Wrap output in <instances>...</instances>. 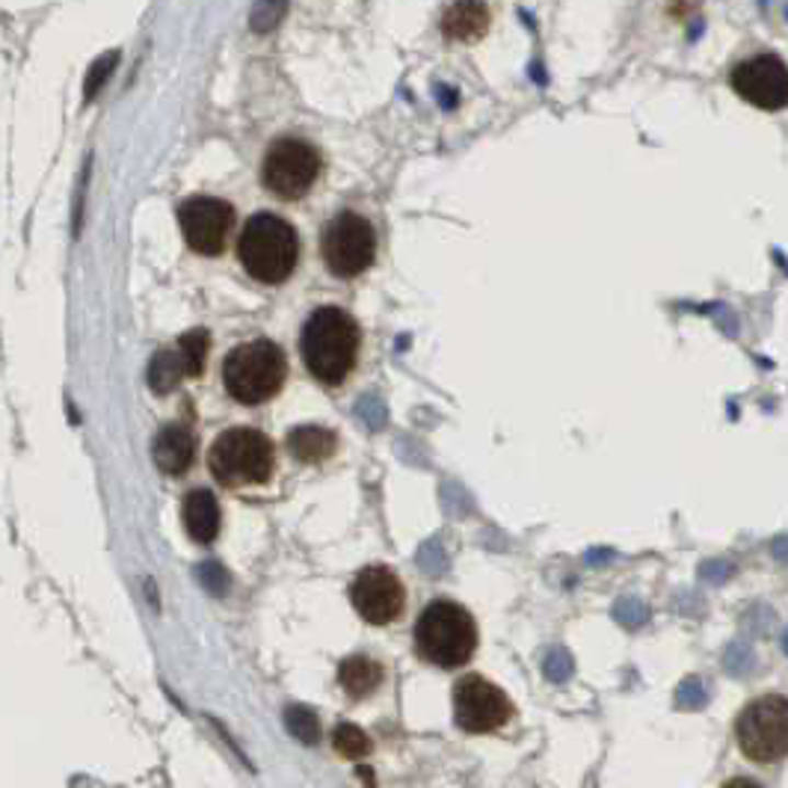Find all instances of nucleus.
<instances>
[{
  "label": "nucleus",
  "instance_id": "f8f14e48",
  "mask_svg": "<svg viewBox=\"0 0 788 788\" xmlns=\"http://www.w3.org/2000/svg\"><path fill=\"white\" fill-rule=\"evenodd\" d=\"M732 90L758 111L788 107V66L777 54H758L732 69Z\"/></svg>",
  "mask_w": 788,
  "mask_h": 788
},
{
  "label": "nucleus",
  "instance_id": "5701e85b",
  "mask_svg": "<svg viewBox=\"0 0 788 788\" xmlns=\"http://www.w3.org/2000/svg\"><path fill=\"white\" fill-rule=\"evenodd\" d=\"M288 729L297 735L300 741H306V744H315V741L320 739V727H318V718L311 715V711L306 709H288Z\"/></svg>",
  "mask_w": 788,
  "mask_h": 788
},
{
  "label": "nucleus",
  "instance_id": "39448f33",
  "mask_svg": "<svg viewBox=\"0 0 788 788\" xmlns=\"http://www.w3.org/2000/svg\"><path fill=\"white\" fill-rule=\"evenodd\" d=\"M208 471L226 489L264 487L276 471V448L261 430H222L208 450Z\"/></svg>",
  "mask_w": 788,
  "mask_h": 788
},
{
  "label": "nucleus",
  "instance_id": "393cba45",
  "mask_svg": "<svg viewBox=\"0 0 788 788\" xmlns=\"http://www.w3.org/2000/svg\"><path fill=\"white\" fill-rule=\"evenodd\" d=\"M783 649H786V652H788V631H786V638H783Z\"/></svg>",
  "mask_w": 788,
  "mask_h": 788
},
{
  "label": "nucleus",
  "instance_id": "4468645a",
  "mask_svg": "<svg viewBox=\"0 0 788 788\" xmlns=\"http://www.w3.org/2000/svg\"><path fill=\"white\" fill-rule=\"evenodd\" d=\"M181 519L187 528L190 539L199 546H210L220 534V504L210 489H193L181 504Z\"/></svg>",
  "mask_w": 788,
  "mask_h": 788
},
{
  "label": "nucleus",
  "instance_id": "20e7f679",
  "mask_svg": "<svg viewBox=\"0 0 788 788\" xmlns=\"http://www.w3.org/2000/svg\"><path fill=\"white\" fill-rule=\"evenodd\" d=\"M415 649L427 664L442 670L462 667L478 649V623L457 602H430L415 619Z\"/></svg>",
  "mask_w": 788,
  "mask_h": 788
},
{
  "label": "nucleus",
  "instance_id": "f257e3e1",
  "mask_svg": "<svg viewBox=\"0 0 788 788\" xmlns=\"http://www.w3.org/2000/svg\"><path fill=\"white\" fill-rule=\"evenodd\" d=\"M362 332L353 315L339 306H320L300 330V359L323 386H341L356 368Z\"/></svg>",
  "mask_w": 788,
  "mask_h": 788
},
{
  "label": "nucleus",
  "instance_id": "a211bd4d",
  "mask_svg": "<svg viewBox=\"0 0 788 788\" xmlns=\"http://www.w3.org/2000/svg\"><path fill=\"white\" fill-rule=\"evenodd\" d=\"M184 377H187V365H184L181 350H158L155 359L149 362V386L158 395L172 391Z\"/></svg>",
  "mask_w": 788,
  "mask_h": 788
},
{
  "label": "nucleus",
  "instance_id": "2eb2a0df",
  "mask_svg": "<svg viewBox=\"0 0 788 788\" xmlns=\"http://www.w3.org/2000/svg\"><path fill=\"white\" fill-rule=\"evenodd\" d=\"M489 27V10L483 0H454L445 19H442V33L454 42H475L480 39Z\"/></svg>",
  "mask_w": 788,
  "mask_h": 788
},
{
  "label": "nucleus",
  "instance_id": "412c9836",
  "mask_svg": "<svg viewBox=\"0 0 788 788\" xmlns=\"http://www.w3.org/2000/svg\"><path fill=\"white\" fill-rule=\"evenodd\" d=\"M285 12H288V0H255L250 15V27L255 33H270L273 27H279Z\"/></svg>",
  "mask_w": 788,
  "mask_h": 788
},
{
  "label": "nucleus",
  "instance_id": "aec40b11",
  "mask_svg": "<svg viewBox=\"0 0 788 788\" xmlns=\"http://www.w3.org/2000/svg\"><path fill=\"white\" fill-rule=\"evenodd\" d=\"M332 744L339 747L341 756L347 758H359L370 753V739L359 727H353V723H341V727L335 729V735H332Z\"/></svg>",
  "mask_w": 788,
  "mask_h": 788
},
{
  "label": "nucleus",
  "instance_id": "f3484780",
  "mask_svg": "<svg viewBox=\"0 0 788 788\" xmlns=\"http://www.w3.org/2000/svg\"><path fill=\"white\" fill-rule=\"evenodd\" d=\"M335 433L323 427H297L288 433V450L290 457L300 459V462H327L335 454Z\"/></svg>",
  "mask_w": 788,
  "mask_h": 788
},
{
  "label": "nucleus",
  "instance_id": "6ab92c4d",
  "mask_svg": "<svg viewBox=\"0 0 788 788\" xmlns=\"http://www.w3.org/2000/svg\"><path fill=\"white\" fill-rule=\"evenodd\" d=\"M210 347V335L205 330H193L187 335L179 339V350L184 356V365H187V377H199L205 370V356H208Z\"/></svg>",
  "mask_w": 788,
  "mask_h": 788
},
{
  "label": "nucleus",
  "instance_id": "6e6552de",
  "mask_svg": "<svg viewBox=\"0 0 788 788\" xmlns=\"http://www.w3.org/2000/svg\"><path fill=\"white\" fill-rule=\"evenodd\" d=\"M320 175L318 149L297 137L276 140L264 155L261 163V181L264 187L279 199H302Z\"/></svg>",
  "mask_w": 788,
  "mask_h": 788
},
{
  "label": "nucleus",
  "instance_id": "4be33fe9",
  "mask_svg": "<svg viewBox=\"0 0 788 788\" xmlns=\"http://www.w3.org/2000/svg\"><path fill=\"white\" fill-rule=\"evenodd\" d=\"M116 66H119V50H107L104 57H99V60L92 62L90 75H87V83H83V95H87V101H92L99 95L101 87H104V83L111 80L113 71H116Z\"/></svg>",
  "mask_w": 788,
  "mask_h": 788
},
{
  "label": "nucleus",
  "instance_id": "0eeeda50",
  "mask_svg": "<svg viewBox=\"0 0 788 788\" xmlns=\"http://www.w3.org/2000/svg\"><path fill=\"white\" fill-rule=\"evenodd\" d=\"M320 259L332 276L353 279L377 259V235L362 214L341 210L320 231Z\"/></svg>",
  "mask_w": 788,
  "mask_h": 788
},
{
  "label": "nucleus",
  "instance_id": "f03ea898",
  "mask_svg": "<svg viewBox=\"0 0 788 788\" xmlns=\"http://www.w3.org/2000/svg\"><path fill=\"white\" fill-rule=\"evenodd\" d=\"M288 379V356L270 339L243 341L222 359V386L243 407H261L282 391Z\"/></svg>",
  "mask_w": 788,
  "mask_h": 788
},
{
  "label": "nucleus",
  "instance_id": "dca6fc26",
  "mask_svg": "<svg viewBox=\"0 0 788 788\" xmlns=\"http://www.w3.org/2000/svg\"><path fill=\"white\" fill-rule=\"evenodd\" d=\"M339 682L350 699H365L382 685V664L368 655H350L341 661Z\"/></svg>",
  "mask_w": 788,
  "mask_h": 788
},
{
  "label": "nucleus",
  "instance_id": "ddd939ff",
  "mask_svg": "<svg viewBox=\"0 0 788 788\" xmlns=\"http://www.w3.org/2000/svg\"><path fill=\"white\" fill-rule=\"evenodd\" d=\"M193 454H196V439L184 424H167L151 445V457L158 462V469L170 478H179L193 466Z\"/></svg>",
  "mask_w": 788,
  "mask_h": 788
},
{
  "label": "nucleus",
  "instance_id": "9d476101",
  "mask_svg": "<svg viewBox=\"0 0 788 788\" xmlns=\"http://www.w3.org/2000/svg\"><path fill=\"white\" fill-rule=\"evenodd\" d=\"M513 718V703L483 676H462L454 688V720L462 732L487 735Z\"/></svg>",
  "mask_w": 788,
  "mask_h": 788
},
{
  "label": "nucleus",
  "instance_id": "b1692460",
  "mask_svg": "<svg viewBox=\"0 0 788 788\" xmlns=\"http://www.w3.org/2000/svg\"><path fill=\"white\" fill-rule=\"evenodd\" d=\"M727 667L732 670V673H747L750 667H753V652H750L747 647H732L729 649V659H727Z\"/></svg>",
  "mask_w": 788,
  "mask_h": 788
},
{
  "label": "nucleus",
  "instance_id": "9b49d317",
  "mask_svg": "<svg viewBox=\"0 0 788 788\" xmlns=\"http://www.w3.org/2000/svg\"><path fill=\"white\" fill-rule=\"evenodd\" d=\"M350 605L370 626H389L407 608V590L395 569L365 567L350 581Z\"/></svg>",
  "mask_w": 788,
  "mask_h": 788
},
{
  "label": "nucleus",
  "instance_id": "423d86ee",
  "mask_svg": "<svg viewBox=\"0 0 788 788\" xmlns=\"http://www.w3.org/2000/svg\"><path fill=\"white\" fill-rule=\"evenodd\" d=\"M735 741L744 758L774 765L788 756V697L765 694L750 699L735 718Z\"/></svg>",
  "mask_w": 788,
  "mask_h": 788
},
{
  "label": "nucleus",
  "instance_id": "1a4fd4ad",
  "mask_svg": "<svg viewBox=\"0 0 788 788\" xmlns=\"http://www.w3.org/2000/svg\"><path fill=\"white\" fill-rule=\"evenodd\" d=\"M179 226L190 250L196 255L217 259L226 250L231 229H235V208L226 199L193 196L179 205Z\"/></svg>",
  "mask_w": 788,
  "mask_h": 788
},
{
  "label": "nucleus",
  "instance_id": "7ed1b4c3",
  "mask_svg": "<svg viewBox=\"0 0 788 788\" xmlns=\"http://www.w3.org/2000/svg\"><path fill=\"white\" fill-rule=\"evenodd\" d=\"M238 259L261 285H282L300 261V238L288 220L276 214H255L238 238Z\"/></svg>",
  "mask_w": 788,
  "mask_h": 788
}]
</instances>
